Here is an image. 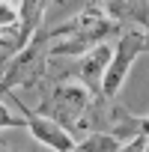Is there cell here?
I'll return each instance as SVG.
<instances>
[{
	"instance_id": "7",
	"label": "cell",
	"mask_w": 149,
	"mask_h": 152,
	"mask_svg": "<svg viewBox=\"0 0 149 152\" xmlns=\"http://www.w3.org/2000/svg\"><path fill=\"white\" fill-rule=\"evenodd\" d=\"M104 15L122 30L131 24H149V0H104Z\"/></svg>"
},
{
	"instance_id": "8",
	"label": "cell",
	"mask_w": 149,
	"mask_h": 152,
	"mask_svg": "<svg viewBox=\"0 0 149 152\" xmlns=\"http://www.w3.org/2000/svg\"><path fill=\"white\" fill-rule=\"evenodd\" d=\"M48 3L51 0H21V6H18V45H21V51L36 39V30L42 24Z\"/></svg>"
},
{
	"instance_id": "13",
	"label": "cell",
	"mask_w": 149,
	"mask_h": 152,
	"mask_svg": "<svg viewBox=\"0 0 149 152\" xmlns=\"http://www.w3.org/2000/svg\"><path fill=\"white\" fill-rule=\"evenodd\" d=\"M57 3H63V0H57ZM90 6H99V9H104V0H90Z\"/></svg>"
},
{
	"instance_id": "11",
	"label": "cell",
	"mask_w": 149,
	"mask_h": 152,
	"mask_svg": "<svg viewBox=\"0 0 149 152\" xmlns=\"http://www.w3.org/2000/svg\"><path fill=\"white\" fill-rule=\"evenodd\" d=\"M143 149H146V137H134V140L122 143V149H119V152H143Z\"/></svg>"
},
{
	"instance_id": "12",
	"label": "cell",
	"mask_w": 149,
	"mask_h": 152,
	"mask_svg": "<svg viewBox=\"0 0 149 152\" xmlns=\"http://www.w3.org/2000/svg\"><path fill=\"white\" fill-rule=\"evenodd\" d=\"M143 51L149 54V24H146V33H143Z\"/></svg>"
},
{
	"instance_id": "6",
	"label": "cell",
	"mask_w": 149,
	"mask_h": 152,
	"mask_svg": "<svg viewBox=\"0 0 149 152\" xmlns=\"http://www.w3.org/2000/svg\"><path fill=\"white\" fill-rule=\"evenodd\" d=\"M15 104H18L21 116H24V128H27L39 143H45V146L54 149V152H69V149H74V137H72V131H66L60 122L42 116L39 110H30V107H27L24 102H18V99H15Z\"/></svg>"
},
{
	"instance_id": "14",
	"label": "cell",
	"mask_w": 149,
	"mask_h": 152,
	"mask_svg": "<svg viewBox=\"0 0 149 152\" xmlns=\"http://www.w3.org/2000/svg\"><path fill=\"white\" fill-rule=\"evenodd\" d=\"M143 152H149V137H146V149H143Z\"/></svg>"
},
{
	"instance_id": "5",
	"label": "cell",
	"mask_w": 149,
	"mask_h": 152,
	"mask_svg": "<svg viewBox=\"0 0 149 152\" xmlns=\"http://www.w3.org/2000/svg\"><path fill=\"white\" fill-rule=\"evenodd\" d=\"M78 63L74 66H69V69H63L60 75H74L93 96H104L102 90H104V75H107V66H110V60H113V48L104 42V45H99V48H93L90 54H84V57H74Z\"/></svg>"
},
{
	"instance_id": "1",
	"label": "cell",
	"mask_w": 149,
	"mask_h": 152,
	"mask_svg": "<svg viewBox=\"0 0 149 152\" xmlns=\"http://www.w3.org/2000/svg\"><path fill=\"white\" fill-rule=\"evenodd\" d=\"M42 36L51 42V57H84L107 39H119L122 27L110 21L104 9L87 6L81 15H74L66 24H57L54 30H45Z\"/></svg>"
},
{
	"instance_id": "3",
	"label": "cell",
	"mask_w": 149,
	"mask_h": 152,
	"mask_svg": "<svg viewBox=\"0 0 149 152\" xmlns=\"http://www.w3.org/2000/svg\"><path fill=\"white\" fill-rule=\"evenodd\" d=\"M93 93L84 87V84H57L45 102L39 104V113L60 122L66 131H78V122L84 119V113L90 110L93 104Z\"/></svg>"
},
{
	"instance_id": "9",
	"label": "cell",
	"mask_w": 149,
	"mask_h": 152,
	"mask_svg": "<svg viewBox=\"0 0 149 152\" xmlns=\"http://www.w3.org/2000/svg\"><path fill=\"white\" fill-rule=\"evenodd\" d=\"M122 149V140L107 134V131H90L84 134L78 143H74V149L69 152H119Z\"/></svg>"
},
{
	"instance_id": "10",
	"label": "cell",
	"mask_w": 149,
	"mask_h": 152,
	"mask_svg": "<svg viewBox=\"0 0 149 152\" xmlns=\"http://www.w3.org/2000/svg\"><path fill=\"white\" fill-rule=\"evenodd\" d=\"M0 18H3V27H15V24H18V12H12L6 3L0 6Z\"/></svg>"
},
{
	"instance_id": "4",
	"label": "cell",
	"mask_w": 149,
	"mask_h": 152,
	"mask_svg": "<svg viewBox=\"0 0 149 152\" xmlns=\"http://www.w3.org/2000/svg\"><path fill=\"white\" fill-rule=\"evenodd\" d=\"M140 54H146V51H143V33H137V30H122V36H119L116 45H113V60H110L107 75H104V90H102V93H104L107 99H116L119 87L125 84L128 72H131V66H134V60H137Z\"/></svg>"
},
{
	"instance_id": "2",
	"label": "cell",
	"mask_w": 149,
	"mask_h": 152,
	"mask_svg": "<svg viewBox=\"0 0 149 152\" xmlns=\"http://www.w3.org/2000/svg\"><path fill=\"white\" fill-rule=\"evenodd\" d=\"M51 69V42L36 33V39L21 51L15 54L9 63H3V93H9L12 87H36L39 78H45Z\"/></svg>"
}]
</instances>
